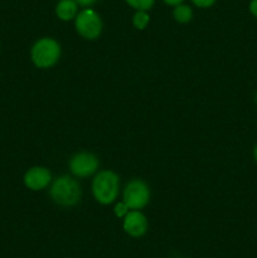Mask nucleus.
I'll use <instances>...</instances> for the list:
<instances>
[{
	"instance_id": "f257e3e1",
	"label": "nucleus",
	"mask_w": 257,
	"mask_h": 258,
	"mask_svg": "<svg viewBox=\"0 0 257 258\" xmlns=\"http://www.w3.org/2000/svg\"><path fill=\"white\" fill-rule=\"evenodd\" d=\"M81 186L77 180L68 175L59 176L50 185L53 202L62 207H73L81 199Z\"/></svg>"
},
{
	"instance_id": "f03ea898",
	"label": "nucleus",
	"mask_w": 257,
	"mask_h": 258,
	"mask_svg": "<svg viewBox=\"0 0 257 258\" xmlns=\"http://www.w3.org/2000/svg\"><path fill=\"white\" fill-rule=\"evenodd\" d=\"M118 176L111 170L100 171L92 181V193L101 204H111L118 196Z\"/></svg>"
},
{
	"instance_id": "7ed1b4c3",
	"label": "nucleus",
	"mask_w": 257,
	"mask_h": 258,
	"mask_svg": "<svg viewBox=\"0 0 257 258\" xmlns=\"http://www.w3.org/2000/svg\"><path fill=\"white\" fill-rule=\"evenodd\" d=\"M33 63L38 68H50L60 57V45L53 38H42L37 40L30 50Z\"/></svg>"
},
{
	"instance_id": "20e7f679",
	"label": "nucleus",
	"mask_w": 257,
	"mask_h": 258,
	"mask_svg": "<svg viewBox=\"0 0 257 258\" xmlns=\"http://www.w3.org/2000/svg\"><path fill=\"white\" fill-rule=\"evenodd\" d=\"M76 29L86 39H96L102 32V20L92 9H85L76 15Z\"/></svg>"
},
{
	"instance_id": "39448f33",
	"label": "nucleus",
	"mask_w": 257,
	"mask_h": 258,
	"mask_svg": "<svg viewBox=\"0 0 257 258\" xmlns=\"http://www.w3.org/2000/svg\"><path fill=\"white\" fill-rule=\"evenodd\" d=\"M150 199V190L148 185L143 180L134 179L128 181L123 190V203L128 207V209L139 211L143 209Z\"/></svg>"
},
{
	"instance_id": "423d86ee",
	"label": "nucleus",
	"mask_w": 257,
	"mask_h": 258,
	"mask_svg": "<svg viewBox=\"0 0 257 258\" xmlns=\"http://www.w3.org/2000/svg\"><path fill=\"white\" fill-rule=\"evenodd\" d=\"M98 159L91 153H78L70 160V169L77 178H87L98 169Z\"/></svg>"
},
{
	"instance_id": "0eeeda50",
	"label": "nucleus",
	"mask_w": 257,
	"mask_h": 258,
	"mask_svg": "<svg viewBox=\"0 0 257 258\" xmlns=\"http://www.w3.org/2000/svg\"><path fill=\"white\" fill-rule=\"evenodd\" d=\"M52 181V174L48 169L43 166H34L30 168L24 175V184L30 190H42L47 188Z\"/></svg>"
},
{
	"instance_id": "6e6552de",
	"label": "nucleus",
	"mask_w": 257,
	"mask_h": 258,
	"mask_svg": "<svg viewBox=\"0 0 257 258\" xmlns=\"http://www.w3.org/2000/svg\"><path fill=\"white\" fill-rule=\"evenodd\" d=\"M123 229L131 237H143L148 231V219L140 211L127 212L123 217Z\"/></svg>"
},
{
	"instance_id": "1a4fd4ad",
	"label": "nucleus",
	"mask_w": 257,
	"mask_h": 258,
	"mask_svg": "<svg viewBox=\"0 0 257 258\" xmlns=\"http://www.w3.org/2000/svg\"><path fill=\"white\" fill-rule=\"evenodd\" d=\"M55 14L63 22L75 19L78 14V4L76 0H59L55 7Z\"/></svg>"
},
{
	"instance_id": "9d476101",
	"label": "nucleus",
	"mask_w": 257,
	"mask_h": 258,
	"mask_svg": "<svg viewBox=\"0 0 257 258\" xmlns=\"http://www.w3.org/2000/svg\"><path fill=\"white\" fill-rule=\"evenodd\" d=\"M173 15L176 22L184 24V23H188L191 20V18H193V10L188 5L179 4L174 8Z\"/></svg>"
},
{
	"instance_id": "9b49d317",
	"label": "nucleus",
	"mask_w": 257,
	"mask_h": 258,
	"mask_svg": "<svg viewBox=\"0 0 257 258\" xmlns=\"http://www.w3.org/2000/svg\"><path fill=\"white\" fill-rule=\"evenodd\" d=\"M149 22H150V15L148 14L146 10H136L135 15L133 18V23L135 25L136 29L143 30L148 27Z\"/></svg>"
},
{
	"instance_id": "f8f14e48",
	"label": "nucleus",
	"mask_w": 257,
	"mask_h": 258,
	"mask_svg": "<svg viewBox=\"0 0 257 258\" xmlns=\"http://www.w3.org/2000/svg\"><path fill=\"white\" fill-rule=\"evenodd\" d=\"M131 8L135 10H150L153 8L155 0H125Z\"/></svg>"
},
{
	"instance_id": "ddd939ff",
	"label": "nucleus",
	"mask_w": 257,
	"mask_h": 258,
	"mask_svg": "<svg viewBox=\"0 0 257 258\" xmlns=\"http://www.w3.org/2000/svg\"><path fill=\"white\" fill-rule=\"evenodd\" d=\"M127 212H128V207L126 206V204L123 203V202H121V203L116 204V207H115L116 217H118V218H123V217H125L126 214H127Z\"/></svg>"
},
{
	"instance_id": "4468645a",
	"label": "nucleus",
	"mask_w": 257,
	"mask_h": 258,
	"mask_svg": "<svg viewBox=\"0 0 257 258\" xmlns=\"http://www.w3.org/2000/svg\"><path fill=\"white\" fill-rule=\"evenodd\" d=\"M191 2L199 8H209L216 3V0H191Z\"/></svg>"
},
{
	"instance_id": "2eb2a0df",
	"label": "nucleus",
	"mask_w": 257,
	"mask_h": 258,
	"mask_svg": "<svg viewBox=\"0 0 257 258\" xmlns=\"http://www.w3.org/2000/svg\"><path fill=\"white\" fill-rule=\"evenodd\" d=\"M96 2H97V0H76V3H77L78 5H81V7H91V5L95 4Z\"/></svg>"
},
{
	"instance_id": "dca6fc26",
	"label": "nucleus",
	"mask_w": 257,
	"mask_h": 258,
	"mask_svg": "<svg viewBox=\"0 0 257 258\" xmlns=\"http://www.w3.org/2000/svg\"><path fill=\"white\" fill-rule=\"evenodd\" d=\"M249 12H251L252 15L257 18V0H252L249 3Z\"/></svg>"
},
{
	"instance_id": "f3484780",
	"label": "nucleus",
	"mask_w": 257,
	"mask_h": 258,
	"mask_svg": "<svg viewBox=\"0 0 257 258\" xmlns=\"http://www.w3.org/2000/svg\"><path fill=\"white\" fill-rule=\"evenodd\" d=\"M183 2L184 0H164V3H165V4L171 5V7H176V5L181 4Z\"/></svg>"
},
{
	"instance_id": "a211bd4d",
	"label": "nucleus",
	"mask_w": 257,
	"mask_h": 258,
	"mask_svg": "<svg viewBox=\"0 0 257 258\" xmlns=\"http://www.w3.org/2000/svg\"><path fill=\"white\" fill-rule=\"evenodd\" d=\"M253 156H254V160L257 161V145L254 146V150H253Z\"/></svg>"
},
{
	"instance_id": "6ab92c4d",
	"label": "nucleus",
	"mask_w": 257,
	"mask_h": 258,
	"mask_svg": "<svg viewBox=\"0 0 257 258\" xmlns=\"http://www.w3.org/2000/svg\"><path fill=\"white\" fill-rule=\"evenodd\" d=\"M254 101H256V103H257V92H256V95H254Z\"/></svg>"
}]
</instances>
